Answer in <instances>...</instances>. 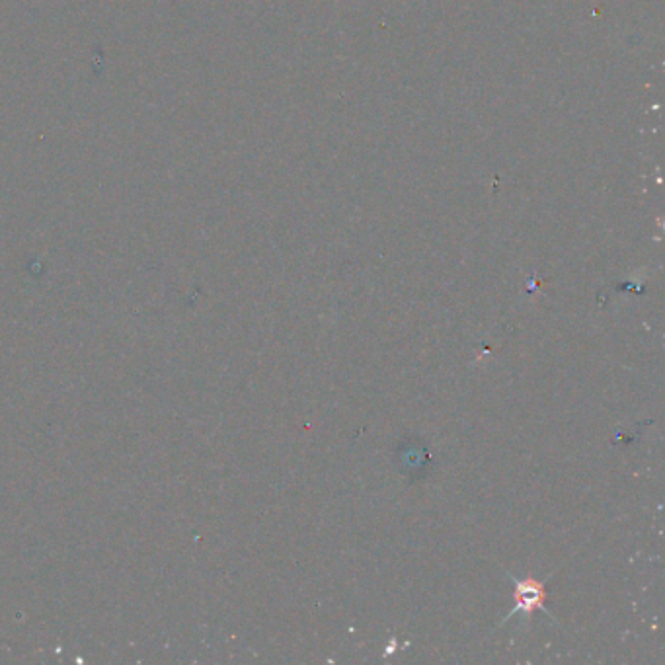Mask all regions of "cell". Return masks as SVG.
Masks as SVG:
<instances>
[{
	"instance_id": "cell-1",
	"label": "cell",
	"mask_w": 665,
	"mask_h": 665,
	"mask_svg": "<svg viewBox=\"0 0 665 665\" xmlns=\"http://www.w3.org/2000/svg\"><path fill=\"white\" fill-rule=\"evenodd\" d=\"M509 580L515 584V591H513V599H515V607L506 615V619L500 623H508L509 619H513L515 615H525L531 617L535 611H543L552 623H556V619L550 615L545 607L547 603L548 591L545 587V580H535V578H525L519 580L513 574H509ZM558 625V623H556Z\"/></svg>"
}]
</instances>
